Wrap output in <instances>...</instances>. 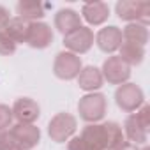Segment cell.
<instances>
[{
  "label": "cell",
  "instance_id": "cell-1",
  "mask_svg": "<svg viewBox=\"0 0 150 150\" xmlns=\"http://www.w3.org/2000/svg\"><path fill=\"white\" fill-rule=\"evenodd\" d=\"M108 111V99L101 92H90L80 97L78 101V113L80 118L88 124H97L104 118Z\"/></svg>",
  "mask_w": 150,
  "mask_h": 150
},
{
  "label": "cell",
  "instance_id": "cell-2",
  "mask_svg": "<svg viewBox=\"0 0 150 150\" xmlns=\"http://www.w3.org/2000/svg\"><path fill=\"white\" fill-rule=\"evenodd\" d=\"M115 13L127 23H139L143 27L150 23V2L146 0H120L115 6Z\"/></svg>",
  "mask_w": 150,
  "mask_h": 150
},
{
  "label": "cell",
  "instance_id": "cell-3",
  "mask_svg": "<svg viewBox=\"0 0 150 150\" xmlns=\"http://www.w3.org/2000/svg\"><path fill=\"white\" fill-rule=\"evenodd\" d=\"M76 129H78L76 117L67 113V111H62V113H57L50 120V124H48V136L55 143H65V141H69L74 136Z\"/></svg>",
  "mask_w": 150,
  "mask_h": 150
},
{
  "label": "cell",
  "instance_id": "cell-4",
  "mask_svg": "<svg viewBox=\"0 0 150 150\" xmlns=\"http://www.w3.org/2000/svg\"><path fill=\"white\" fill-rule=\"evenodd\" d=\"M81 69H83L81 57L74 55L71 51H60V53H57L55 62H53V74L58 80H64V81L76 80Z\"/></svg>",
  "mask_w": 150,
  "mask_h": 150
},
{
  "label": "cell",
  "instance_id": "cell-5",
  "mask_svg": "<svg viewBox=\"0 0 150 150\" xmlns=\"http://www.w3.org/2000/svg\"><path fill=\"white\" fill-rule=\"evenodd\" d=\"M115 103L122 111L134 113L145 103V96H143V90L136 83L127 81L124 85H118V88L115 92Z\"/></svg>",
  "mask_w": 150,
  "mask_h": 150
},
{
  "label": "cell",
  "instance_id": "cell-6",
  "mask_svg": "<svg viewBox=\"0 0 150 150\" xmlns=\"http://www.w3.org/2000/svg\"><path fill=\"white\" fill-rule=\"evenodd\" d=\"M131 67L118 57V55H110L101 67L103 80H106L110 85H124L131 78Z\"/></svg>",
  "mask_w": 150,
  "mask_h": 150
},
{
  "label": "cell",
  "instance_id": "cell-7",
  "mask_svg": "<svg viewBox=\"0 0 150 150\" xmlns=\"http://www.w3.org/2000/svg\"><path fill=\"white\" fill-rule=\"evenodd\" d=\"M94 30L88 27H80L76 30H72L71 34L64 35V48L65 51H71L74 55H83L87 51H90V48L94 46Z\"/></svg>",
  "mask_w": 150,
  "mask_h": 150
},
{
  "label": "cell",
  "instance_id": "cell-8",
  "mask_svg": "<svg viewBox=\"0 0 150 150\" xmlns=\"http://www.w3.org/2000/svg\"><path fill=\"white\" fill-rule=\"evenodd\" d=\"M9 132L20 150H32L41 141V129L34 124H14L9 127Z\"/></svg>",
  "mask_w": 150,
  "mask_h": 150
},
{
  "label": "cell",
  "instance_id": "cell-9",
  "mask_svg": "<svg viewBox=\"0 0 150 150\" xmlns=\"http://www.w3.org/2000/svg\"><path fill=\"white\" fill-rule=\"evenodd\" d=\"M53 30L44 21H32L28 23V34H27V44L35 50H44L53 42Z\"/></svg>",
  "mask_w": 150,
  "mask_h": 150
},
{
  "label": "cell",
  "instance_id": "cell-10",
  "mask_svg": "<svg viewBox=\"0 0 150 150\" xmlns=\"http://www.w3.org/2000/svg\"><path fill=\"white\" fill-rule=\"evenodd\" d=\"M13 118H16L18 124H34L41 117V108L37 101L30 97H20L13 104Z\"/></svg>",
  "mask_w": 150,
  "mask_h": 150
},
{
  "label": "cell",
  "instance_id": "cell-11",
  "mask_svg": "<svg viewBox=\"0 0 150 150\" xmlns=\"http://www.w3.org/2000/svg\"><path fill=\"white\" fill-rule=\"evenodd\" d=\"M94 37H96L94 41H96L97 48L110 55L118 51V48L122 46V30L115 25H108V27L101 28Z\"/></svg>",
  "mask_w": 150,
  "mask_h": 150
},
{
  "label": "cell",
  "instance_id": "cell-12",
  "mask_svg": "<svg viewBox=\"0 0 150 150\" xmlns=\"http://www.w3.org/2000/svg\"><path fill=\"white\" fill-rule=\"evenodd\" d=\"M80 138L96 150H108V131L104 124H88L83 127Z\"/></svg>",
  "mask_w": 150,
  "mask_h": 150
},
{
  "label": "cell",
  "instance_id": "cell-13",
  "mask_svg": "<svg viewBox=\"0 0 150 150\" xmlns=\"http://www.w3.org/2000/svg\"><path fill=\"white\" fill-rule=\"evenodd\" d=\"M122 132H124V138H127V141H131V143H134L138 146L146 145V141H148V129L138 120L136 113H131L125 118Z\"/></svg>",
  "mask_w": 150,
  "mask_h": 150
},
{
  "label": "cell",
  "instance_id": "cell-14",
  "mask_svg": "<svg viewBox=\"0 0 150 150\" xmlns=\"http://www.w3.org/2000/svg\"><path fill=\"white\" fill-rule=\"evenodd\" d=\"M80 16L88 25L99 27V25H103V23L108 21V18H110V7L104 2H87V4H83Z\"/></svg>",
  "mask_w": 150,
  "mask_h": 150
},
{
  "label": "cell",
  "instance_id": "cell-15",
  "mask_svg": "<svg viewBox=\"0 0 150 150\" xmlns=\"http://www.w3.org/2000/svg\"><path fill=\"white\" fill-rule=\"evenodd\" d=\"M53 23H55V28L62 35H67L72 30H76V28L81 27V16L74 9H58L57 14H55Z\"/></svg>",
  "mask_w": 150,
  "mask_h": 150
},
{
  "label": "cell",
  "instance_id": "cell-16",
  "mask_svg": "<svg viewBox=\"0 0 150 150\" xmlns=\"http://www.w3.org/2000/svg\"><path fill=\"white\" fill-rule=\"evenodd\" d=\"M76 80H78L80 88L85 90V92H88V94L99 90V88L103 87V83H104L103 74H101V69H97L96 65H87V67H83V69L80 71V74H78Z\"/></svg>",
  "mask_w": 150,
  "mask_h": 150
},
{
  "label": "cell",
  "instance_id": "cell-17",
  "mask_svg": "<svg viewBox=\"0 0 150 150\" xmlns=\"http://www.w3.org/2000/svg\"><path fill=\"white\" fill-rule=\"evenodd\" d=\"M18 18L32 23V21H41L46 16V7L39 0H21L16 6Z\"/></svg>",
  "mask_w": 150,
  "mask_h": 150
},
{
  "label": "cell",
  "instance_id": "cell-18",
  "mask_svg": "<svg viewBox=\"0 0 150 150\" xmlns=\"http://www.w3.org/2000/svg\"><path fill=\"white\" fill-rule=\"evenodd\" d=\"M122 42L143 46L148 42V28L139 25V23H127L122 28Z\"/></svg>",
  "mask_w": 150,
  "mask_h": 150
},
{
  "label": "cell",
  "instance_id": "cell-19",
  "mask_svg": "<svg viewBox=\"0 0 150 150\" xmlns=\"http://www.w3.org/2000/svg\"><path fill=\"white\" fill-rule=\"evenodd\" d=\"M120 51V58L129 65V67H134V65H139L145 58V48L143 46H136V44H129V42H122V46L118 48Z\"/></svg>",
  "mask_w": 150,
  "mask_h": 150
},
{
  "label": "cell",
  "instance_id": "cell-20",
  "mask_svg": "<svg viewBox=\"0 0 150 150\" xmlns=\"http://www.w3.org/2000/svg\"><path fill=\"white\" fill-rule=\"evenodd\" d=\"M4 32L16 42V44H20V42H25L27 41V34H28V21H25V20H21V18H11L9 20V23H7V27L4 28Z\"/></svg>",
  "mask_w": 150,
  "mask_h": 150
},
{
  "label": "cell",
  "instance_id": "cell-21",
  "mask_svg": "<svg viewBox=\"0 0 150 150\" xmlns=\"http://www.w3.org/2000/svg\"><path fill=\"white\" fill-rule=\"evenodd\" d=\"M106 125V131H108V150H113L115 146H118L125 138H124V132H122V125L110 120V122H104Z\"/></svg>",
  "mask_w": 150,
  "mask_h": 150
},
{
  "label": "cell",
  "instance_id": "cell-22",
  "mask_svg": "<svg viewBox=\"0 0 150 150\" xmlns=\"http://www.w3.org/2000/svg\"><path fill=\"white\" fill-rule=\"evenodd\" d=\"M16 42L2 30L0 32V55L2 57H9V55H13L14 51H16Z\"/></svg>",
  "mask_w": 150,
  "mask_h": 150
},
{
  "label": "cell",
  "instance_id": "cell-23",
  "mask_svg": "<svg viewBox=\"0 0 150 150\" xmlns=\"http://www.w3.org/2000/svg\"><path fill=\"white\" fill-rule=\"evenodd\" d=\"M13 125V110L7 104L0 103V131H6Z\"/></svg>",
  "mask_w": 150,
  "mask_h": 150
},
{
  "label": "cell",
  "instance_id": "cell-24",
  "mask_svg": "<svg viewBox=\"0 0 150 150\" xmlns=\"http://www.w3.org/2000/svg\"><path fill=\"white\" fill-rule=\"evenodd\" d=\"M0 150H20L18 145L14 143L9 129L6 131H0Z\"/></svg>",
  "mask_w": 150,
  "mask_h": 150
},
{
  "label": "cell",
  "instance_id": "cell-25",
  "mask_svg": "<svg viewBox=\"0 0 150 150\" xmlns=\"http://www.w3.org/2000/svg\"><path fill=\"white\" fill-rule=\"evenodd\" d=\"M67 150H96V148L88 146L80 136H72L69 139V143H67Z\"/></svg>",
  "mask_w": 150,
  "mask_h": 150
},
{
  "label": "cell",
  "instance_id": "cell-26",
  "mask_svg": "<svg viewBox=\"0 0 150 150\" xmlns=\"http://www.w3.org/2000/svg\"><path fill=\"white\" fill-rule=\"evenodd\" d=\"M9 20H11V14H9V9L7 7H4L2 4H0V32H2L6 27H7V23H9Z\"/></svg>",
  "mask_w": 150,
  "mask_h": 150
},
{
  "label": "cell",
  "instance_id": "cell-27",
  "mask_svg": "<svg viewBox=\"0 0 150 150\" xmlns=\"http://www.w3.org/2000/svg\"><path fill=\"white\" fill-rule=\"evenodd\" d=\"M113 150H139V146L138 145H134V143H131V141H127V139H124L118 146H115Z\"/></svg>",
  "mask_w": 150,
  "mask_h": 150
},
{
  "label": "cell",
  "instance_id": "cell-28",
  "mask_svg": "<svg viewBox=\"0 0 150 150\" xmlns=\"http://www.w3.org/2000/svg\"><path fill=\"white\" fill-rule=\"evenodd\" d=\"M139 150H150V148H148L146 145H143V148H139Z\"/></svg>",
  "mask_w": 150,
  "mask_h": 150
}]
</instances>
